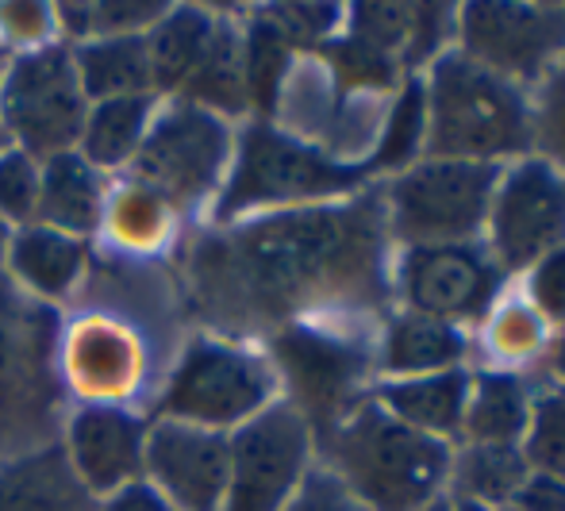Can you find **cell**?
Segmentation results:
<instances>
[{"label":"cell","instance_id":"cell-1","mask_svg":"<svg viewBox=\"0 0 565 511\" xmlns=\"http://www.w3.org/2000/svg\"><path fill=\"white\" fill-rule=\"evenodd\" d=\"M196 305L224 323H262L381 292V207H300L201 238L185 258Z\"/></svg>","mask_w":565,"mask_h":511},{"label":"cell","instance_id":"cell-2","mask_svg":"<svg viewBox=\"0 0 565 511\" xmlns=\"http://www.w3.org/2000/svg\"><path fill=\"white\" fill-rule=\"evenodd\" d=\"M58 342V311L0 274V461L58 443L66 423Z\"/></svg>","mask_w":565,"mask_h":511},{"label":"cell","instance_id":"cell-3","mask_svg":"<svg viewBox=\"0 0 565 511\" xmlns=\"http://www.w3.org/2000/svg\"><path fill=\"white\" fill-rule=\"evenodd\" d=\"M335 477L370 511H419L450 469L435 438L404 427L381 408H358L331 427Z\"/></svg>","mask_w":565,"mask_h":511},{"label":"cell","instance_id":"cell-4","mask_svg":"<svg viewBox=\"0 0 565 511\" xmlns=\"http://www.w3.org/2000/svg\"><path fill=\"white\" fill-rule=\"evenodd\" d=\"M427 108V147L443 162H484L531 142L527 104L512 82L477 66L466 54H447L435 66Z\"/></svg>","mask_w":565,"mask_h":511},{"label":"cell","instance_id":"cell-5","mask_svg":"<svg viewBox=\"0 0 565 511\" xmlns=\"http://www.w3.org/2000/svg\"><path fill=\"white\" fill-rule=\"evenodd\" d=\"M89 97L74 70L70 43H46L35 51H12L0 70V135L4 147L35 162L77 150Z\"/></svg>","mask_w":565,"mask_h":511},{"label":"cell","instance_id":"cell-6","mask_svg":"<svg viewBox=\"0 0 565 511\" xmlns=\"http://www.w3.org/2000/svg\"><path fill=\"white\" fill-rule=\"evenodd\" d=\"M277 373L254 350L227 339L196 334L173 362L170 377L158 396V419L193 423L209 430H238L258 412L269 408Z\"/></svg>","mask_w":565,"mask_h":511},{"label":"cell","instance_id":"cell-7","mask_svg":"<svg viewBox=\"0 0 565 511\" xmlns=\"http://www.w3.org/2000/svg\"><path fill=\"white\" fill-rule=\"evenodd\" d=\"M231 158L235 135L224 116L189 100H162L131 162V181L181 212L216 193L231 170Z\"/></svg>","mask_w":565,"mask_h":511},{"label":"cell","instance_id":"cell-8","mask_svg":"<svg viewBox=\"0 0 565 511\" xmlns=\"http://www.w3.org/2000/svg\"><path fill=\"white\" fill-rule=\"evenodd\" d=\"M354 185H362V170L320 155L292 135L254 124L235 147V166H231V181L216 204V215L235 220L250 207L328 201V196L350 193Z\"/></svg>","mask_w":565,"mask_h":511},{"label":"cell","instance_id":"cell-9","mask_svg":"<svg viewBox=\"0 0 565 511\" xmlns=\"http://www.w3.org/2000/svg\"><path fill=\"white\" fill-rule=\"evenodd\" d=\"M231 473L220 511H285L308 477L312 427L297 404H269L227 435Z\"/></svg>","mask_w":565,"mask_h":511},{"label":"cell","instance_id":"cell-10","mask_svg":"<svg viewBox=\"0 0 565 511\" xmlns=\"http://www.w3.org/2000/svg\"><path fill=\"white\" fill-rule=\"evenodd\" d=\"M497 170L489 162H427L393 185V227L416 243H450L481 227Z\"/></svg>","mask_w":565,"mask_h":511},{"label":"cell","instance_id":"cell-11","mask_svg":"<svg viewBox=\"0 0 565 511\" xmlns=\"http://www.w3.org/2000/svg\"><path fill=\"white\" fill-rule=\"evenodd\" d=\"M227 435L178 419H154L147 430L142 481L178 511H220L227 497Z\"/></svg>","mask_w":565,"mask_h":511},{"label":"cell","instance_id":"cell-12","mask_svg":"<svg viewBox=\"0 0 565 511\" xmlns=\"http://www.w3.org/2000/svg\"><path fill=\"white\" fill-rule=\"evenodd\" d=\"M58 370L66 393H77L82 404L124 408V401H131L147 377V350L131 323L93 311L62 327Z\"/></svg>","mask_w":565,"mask_h":511},{"label":"cell","instance_id":"cell-13","mask_svg":"<svg viewBox=\"0 0 565 511\" xmlns=\"http://www.w3.org/2000/svg\"><path fill=\"white\" fill-rule=\"evenodd\" d=\"M466 58L497 77H539L565 46V12L535 4H469Z\"/></svg>","mask_w":565,"mask_h":511},{"label":"cell","instance_id":"cell-14","mask_svg":"<svg viewBox=\"0 0 565 511\" xmlns=\"http://www.w3.org/2000/svg\"><path fill=\"white\" fill-rule=\"evenodd\" d=\"M150 423L119 404H77L62 423V450L74 473L97 500L142 481Z\"/></svg>","mask_w":565,"mask_h":511},{"label":"cell","instance_id":"cell-15","mask_svg":"<svg viewBox=\"0 0 565 511\" xmlns=\"http://www.w3.org/2000/svg\"><path fill=\"white\" fill-rule=\"evenodd\" d=\"M565 238V173L551 162H523L508 173L492 204V243L504 266L520 269Z\"/></svg>","mask_w":565,"mask_h":511},{"label":"cell","instance_id":"cell-16","mask_svg":"<svg viewBox=\"0 0 565 511\" xmlns=\"http://www.w3.org/2000/svg\"><path fill=\"white\" fill-rule=\"evenodd\" d=\"M277 365L289 377L292 393L300 401V415L308 427L316 423H335L339 408L347 404L350 388L358 385L365 370V358L358 347H347L342 339L320 334L312 327H289L274 342Z\"/></svg>","mask_w":565,"mask_h":511},{"label":"cell","instance_id":"cell-17","mask_svg":"<svg viewBox=\"0 0 565 511\" xmlns=\"http://www.w3.org/2000/svg\"><path fill=\"white\" fill-rule=\"evenodd\" d=\"M500 274L469 246H419L404 269V289L419 316L473 319L497 297Z\"/></svg>","mask_w":565,"mask_h":511},{"label":"cell","instance_id":"cell-18","mask_svg":"<svg viewBox=\"0 0 565 511\" xmlns=\"http://www.w3.org/2000/svg\"><path fill=\"white\" fill-rule=\"evenodd\" d=\"M85 269H89V243L85 238L62 235L43 223H28V227L12 231L0 274L28 297L51 305V300H66L77 289Z\"/></svg>","mask_w":565,"mask_h":511},{"label":"cell","instance_id":"cell-19","mask_svg":"<svg viewBox=\"0 0 565 511\" xmlns=\"http://www.w3.org/2000/svg\"><path fill=\"white\" fill-rule=\"evenodd\" d=\"M100 500L74 473L62 443L0 461V511H97Z\"/></svg>","mask_w":565,"mask_h":511},{"label":"cell","instance_id":"cell-20","mask_svg":"<svg viewBox=\"0 0 565 511\" xmlns=\"http://www.w3.org/2000/svg\"><path fill=\"white\" fill-rule=\"evenodd\" d=\"M108 185L97 166L85 162L77 150L39 162V207L35 223L62 235L89 238L105 223Z\"/></svg>","mask_w":565,"mask_h":511},{"label":"cell","instance_id":"cell-21","mask_svg":"<svg viewBox=\"0 0 565 511\" xmlns=\"http://www.w3.org/2000/svg\"><path fill=\"white\" fill-rule=\"evenodd\" d=\"M220 31V15L204 8L181 4L170 8L154 28L147 31V54H150V89L158 100H178L193 74L201 70L212 39Z\"/></svg>","mask_w":565,"mask_h":511},{"label":"cell","instance_id":"cell-22","mask_svg":"<svg viewBox=\"0 0 565 511\" xmlns=\"http://www.w3.org/2000/svg\"><path fill=\"white\" fill-rule=\"evenodd\" d=\"M158 104L162 100L150 97V93H142V97H116V100L89 104L82 139H77V155H82L89 166H97L100 173L131 166L142 147V139H147Z\"/></svg>","mask_w":565,"mask_h":511},{"label":"cell","instance_id":"cell-23","mask_svg":"<svg viewBox=\"0 0 565 511\" xmlns=\"http://www.w3.org/2000/svg\"><path fill=\"white\" fill-rule=\"evenodd\" d=\"M74 51V70L89 104L116 100V97H142L150 89V54L147 35H113L89 39V43L70 46Z\"/></svg>","mask_w":565,"mask_h":511},{"label":"cell","instance_id":"cell-24","mask_svg":"<svg viewBox=\"0 0 565 511\" xmlns=\"http://www.w3.org/2000/svg\"><path fill=\"white\" fill-rule=\"evenodd\" d=\"M385 408L404 427L419 435H454L466 419V377L461 373H431V377L401 381L385 388Z\"/></svg>","mask_w":565,"mask_h":511},{"label":"cell","instance_id":"cell-25","mask_svg":"<svg viewBox=\"0 0 565 511\" xmlns=\"http://www.w3.org/2000/svg\"><path fill=\"white\" fill-rule=\"evenodd\" d=\"M466 350L461 334L450 323L431 316H401L388 331L385 347V365L393 373H419V377H431V373H447Z\"/></svg>","mask_w":565,"mask_h":511},{"label":"cell","instance_id":"cell-26","mask_svg":"<svg viewBox=\"0 0 565 511\" xmlns=\"http://www.w3.org/2000/svg\"><path fill=\"white\" fill-rule=\"evenodd\" d=\"M173 223V207L158 193H150L139 181H127L108 193L105 204V223L100 231H108V238L127 254H147L154 246L166 243Z\"/></svg>","mask_w":565,"mask_h":511},{"label":"cell","instance_id":"cell-27","mask_svg":"<svg viewBox=\"0 0 565 511\" xmlns=\"http://www.w3.org/2000/svg\"><path fill=\"white\" fill-rule=\"evenodd\" d=\"M466 430L477 446H512L527 430V396L515 377H481L466 412Z\"/></svg>","mask_w":565,"mask_h":511},{"label":"cell","instance_id":"cell-28","mask_svg":"<svg viewBox=\"0 0 565 511\" xmlns=\"http://www.w3.org/2000/svg\"><path fill=\"white\" fill-rule=\"evenodd\" d=\"M289 58H292V39L274 23V15H262L250 23L243 39V85H246V104H258L262 111H269L281 97V85L289 77Z\"/></svg>","mask_w":565,"mask_h":511},{"label":"cell","instance_id":"cell-29","mask_svg":"<svg viewBox=\"0 0 565 511\" xmlns=\"http://www.w3.org/2000/svg\"><path fill=\"white\" fill-rule=\"evenodd\" d=\"M461 489L473 500H508L520 497L527 485V458L512 446H473L458 466Z\"/></svg>","mask_w":565,"mask_h":511},{"label":"cell","instance_id":"cell-30","mask_svg":"<svg viewBox=\"0 0 565 511\" xmlns=\"http://www.w3.org/2000/svg\"><path fill=\"white\" fill-rule=\"evenodd\" d=\"M39 207V162L15 147H0V220L8 227L35 223Z\"/></svg>","mask_w":565,"mask_h":511},{"label":"cell","instance_id":"cell-31","mask_svg":"<svg viewBox=\"0 0 565 511\" xmlns=\"http://www.w3.org/2000/svg\"><path fill=\"white\" fill-rule=\"evenodd\" d=\"M328 62H331V74L335 82L342 85L347 93H358V89H385L396 74V58L377 46L362 43V39H342V43L328 46Z\"/></svg>","mask_w":565,"mask_h":511},{"label":"cell","instance_id":"cell-32","mask_svg":"<svg viewBox=\"0 0 565 511\" xmlns=\"http://www.w3.org/2000/svg\"><path fill=\"white\" fill-rule=\"evenodd\" d=\"M424 124H427V100L419 85H408L404 97L396 100V108L388 111V127L381 135V155L377 166H404L412 155L419 150L424 139Z\"/></svg>","mask_w":565,"mask_h":511},{"label":"cell","instance_id":"cell-33","mask_svg":"<svg viewBox=\"0 0 565 511\" xmlns=\"http://www.w3.org/2000/svg\"><path fill=\"white\" fill-rule=\"evenodd\" d=\"M527 438V461L546 477H565V393L543 396Z\"/></svg>","mask_w":565,"mask_h":511},{"label":"cell","instance_id":"cell-34","mask_svg":"<svg viewBox=\"0 0 565 511\" xmlns=\"http://www.w3.org/2000/svg\"><path fill=\"white\" fill-rule=\"evenodd\" d=\"M58 15L43 0H23V4H0V43L12 51H35V46L54 43Z\"/></svg>","mask_w":565,"mask_h":511},{"label":"cell","instance_id":"cell-35","mask_svg":"<svg viewBox=\"0 0 565 511\" xmlns=\"http://www.w3.org/2000/svg\"><path fill=\"white\" fill-rule=\"evenodd\" d=\"M285 511H370L331 469H308L305 485L289 500Z\"/></svg>","mask_w":565,"mask_h":511},{"label":"cell","instance_id":"cell-36","mask_svg":"<svg viewBox=\"0 0 565 511\" xmlns=\"http://www.w3.org/2000/svg\"><path fill=\"white\" fill-rule=\"evenodd\" d=\"M492 347L504 358H527L543 347V319L527 308H508L492 323Z\"/></svg>","mask_w":565,"mask_h":511},{"label":"cell","instance_id":"cell-37","mask_svg":"<svg viewBox=\"0 0 565 511\" xmlns=\"http://www.w3.org/2000/svg\"><path fill=\"white\" fill-rule=\"evenodd\" d=\"M274 23L297 43H308V39H320L323 31H331L335 23V8L328 4H285V8H274Z\"/></svg>","mask_w":565,"mask_h":511},{"label":"cell","instance_id":"cell-38","mask_svg":"<svg viewBox=\"0 0 565 511\" xmlns=\"http://www.w3.org/2000/svg\"><path fill=\"white\" fill-rule=\"evenodd\" d=\"M531 292L546 316L565 319V246L539 262L535 277H531Z\"/></svg>","mask_w":565,"mask_h":511},{"label":"cell","instance_id":"cell-39","mask_svg":"<svg viewBox=\"0 0 565 511\" xmlns=\"http://www.w3.org/2000/svg\"><path fill=\"white\" fill-rule=\"evenodd\" d=\"M539 135H543V147L551 150V158H558L565 166V66L551 77V85H546Z\"/></svg>","mask_w":565,"mask_h":511},{"label":"cell","instance_id":"cell-40","mask_svg":"<svg viewBox=\"0 0 565 511\" xmlns=\"http://www.w3.org/2000/svg\"><path fill=\"white\" fill-rule=\"evenodd\" d=\"M97 511H178V508H173L170 500L158 497L147 481H135V485H127V489H119L113 497L100 500Z\"/></svg>","mask_w":565,"mask_h":511},{"label":"cell","instance_id":"cell-41","mask_svg":"<svg viewBox=\"0 0 565 511\" xmlns=\"http://www.w3.org/2000/svg\"><path fill=\"white\" fill-rule=\"evenodd\" d=\"M520 511H565V485L558 477H535L520 489Z\"/></svg>","mask_w":565,"mask_h":511},{"label":"cell","instance_id":"cell-42","mask_svg":"<svg viewBox=\"0 0 565 511\" xmlns=\"http://www.w3.org/2000/svg\"><path fill=\"white\" fill-rule=\"evenodd\" d=\"M8 243H12V227L0 220V266H4V254H8Z\"/></svg>","mask_w":565,"mask_h":511},{"label":"cell","instance_id":"cell-43","mask_svg":"<svg viewBox=\"0 0 565 511\" xmlns=\"http://www.w3.org/2000/svg\"><path fill=\"white\" fill-rule=\"evenodd\" d=\"M554 365H558V373H562V377H565V342H562L558 350H554Z\"/></svg>","mask_w":565,"mask_h":511},{"label":"cell","instance_id":"cell-44","mask_svg":"<svg viewBox=\"0 0 565 511\" xmlns=\"http://www.w3.org/2000/svg\"><path fill=\"white\" fill-rule=\"evenodd\" d=\"M458 511H489V504H481V500H466Z\"/></svg>","mask_w":565,"mask_h":511},{"label":"cell","instance_id":"cell-45","mask_svg":"<svg viewBox=\"0 0 565 511\" xmlns=\"http://www.w3.org/2000/svg\"><path fill=\"white\" fill-rule=\"evenodd\" d=\"M4 62H8V46L0 43V70H4ZM0 147H4V135H0Z\"/></svg>","mask_w":565,"mask_h":511},{"label":"cell","instance_id":"cell-46","mask_svg":"<svg viewBox=\"0 0 565 511\" xmlns=\"http://www.w3.org/2000/svg\"><path fill=\"white\" fill-rule=\"evenodd\" d=\"M419 511H450V508H447V504H424Z\"/></svg>","mask_w":565,"mask_h":511}]
</instances>
